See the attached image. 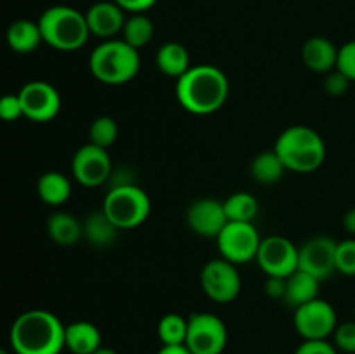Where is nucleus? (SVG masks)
Instances as JSON below:
<instances>
[{"label":"nucleus","instance_id":"obj_1","mask_svg":"<svg viewBox=\"0 0 355 354\" xmlns=\"http://www.w3.org/2000/svg\"><path fill=\"white\" fill-rule=\"evenodd\" d=\"M64 330L54 312L31 309L14 319L10 346L16 354H59L64 349Z\"/></svg>","mask_w":355,"mask_h":354},{"label":"nucleus","instance_id":"obj_2","mask_svg":"<svg viewBox=\"0 0 355 354\" xmlns=\"http://www.w3.org/2000/svg\"><path fill=\"white\" fill-rule=\"evenodd\" d=\"M177 99L193 115H210L224 106L229 96V80L224 71L211 65L191 66L177 80Z\"/></svg>","mask_w":355,"mask_h":354},{"label":"nucleus","instance_id":"obj_3","mask_svg":"<svg viewBox=\"0 0 355 354\" xmlns=\"http://www.w3.org/2000/svg\"><path fill=\"white\" fill-rule=\"evenodd\" d=\"M274 151L284 163L286 170L312 172L319 169L326 158V146L321 135L311 127L293 125L281 132Z\"/></svg>","mask_w":355,"mask_h":354},{"label":"nucleus","instance_id":"obj_4","mask_svg":"<svg viewBox=\"0 0 355 354\" xmlns=\"http://www.w3.org/2000/svg\"><path fill=\"white\" fill-rule=\"evenodd\" d=\"M89 68L99 82L107 85H121L134 78L141 68L137 49L125 40L110 38L97 45L89 58Z\"/></svg>","mask_w":355,"mask_h":354},{"label":"nucleus","instance_id":"obj_5","mask_svg":"<svg viewBox=\"0 0 355 354\" xmlns=\"http://www.w3.org/2000/svg\"><path fill=\"white\" fill-rule=\"evenodd\" d=\"M37 23L42 31V40L58 51H76L90 35L85 14L69 6L49 7Z\"/></svg>","mask_w":355,"mask_h":354},{"label":"nucleus","instance_id":"obj_6","mask_svg":"<svg viewBox=\"0 0 355 354\" xmlns=\"http://www.w3.org/2000/svg\"><path fill=\"white\" fill-rule=\"evenodd\" d=\"M103 210L120 229H132L148 219L151 201L137 184H127L110 187L104 196Z\"/></svg>","mask_w":355,"mask_h":354},{"label":"nucleus","instance_id":"obj_7","mask_svg":"<svg viewBox=\"0 0 355 354\" xmlns=\"http://www.w3.org/2000/svg\"><path fill=\"white\" fill-rule=\"evenodd\" d=\"M184 346L193 354H222L227 346V328L211 312H194L187 319Z\"/></svg>","mask_w":355,"mask_h":354},{"label":"nucleus","instance_id":"obj_8","mask_svg":"<svg viewBox=\"0 0 355 354\" xmlns=\"http://www.w3.org/2000/svg\"><path fill=\"white\" fill-rule=\"evenodd\" d=\"M260 235L252 222L229 221L217 236L218 252L232 264H245L255 259L260 246Z\"/></svg>","mask_w":355,"mask_h":354},{"label":"nucleus","instance_id":"obj_9","mask_svg":"<svg viewBox=\"0 0 355 354\" xmlns=\"http://www.w3.org/2000/svg\"><path fill=\"white\" fill-rule=\"evenodd\" d=\"M200 281L205 294L211 301L220 302V304L234 301L241 292V276L238 273V267L236 264L225 260L224 257L205 264Z\"/></svg>","mask_w":355,"mask_h":354},{"label":"nucleus","instance_id":"obj_10","mask_svg":"<svg viewBox=\"0 0 355 354\" xmlns=\"http://www.w3.org/2000/svg\"><path fill=\"white\" fill-rule=\"evenodd\" d=\"M295 328L304 340H322L335 333L336 312L329 302L314 298L295 309Z\"/></svg>","mask_w":355,"mask_h":354},{"label":"nucleus","instance_id":"obj_11","mask_svg":"<svg viewBox=\"0 0 355 354\" xmlns=\"http://www.w3.org/2000/svg\"><path fill=\"white\" fill-rule=\"evenodd\" d=\"M257 262L267 276H290L298 269V246L284 236H267L260 242Z\"/></svg>","mask_w":355,"mask_h":354},{"label":"nucleus","instance_id":"obj_12","mask_svg":"<svg viewBox=\"0 0 355 354\" xmlns=\"http://www.w3.org/2000/svg\"><path fill=\"white\" fill-rule=\"evenodd\" d=\"M23 106V117L28 120L44 121L52 120L61 110V96L58 89L44 80H33L23 85V89L17 92Z\"/></svg>","mask_w":355,"mask_h":354},{"label":"nucleus","instance_id":"obj_13","mask_svg":"<svg viewBox=\"0 0 355 354\" xmlns=\"http://www.w3.org/2000/svg\"><path fill=\"white\" fill-rule=\"evenodd\" d=\"M71 172L73 177L87 187H96L107 183L113 172L110 153L107 149L90 144V142L82 146L73 156Z\"/></svg>","mask_w":355,"mask_h":354},{"label":"nucleus","instance_id":"obj_14","mask_svg":"<svg viewBox=\"0 0 355 354\" xmlns=\"http://www.w3.org/2000/svg\"><path fill=\"white\" fill-rule=\"evenodd\" d=\"M298 269L312 274L319 281L336 271V242L328 236H315L298 246Z\"/></svg>","mask_w":355,"mask_h":354},{"label":"nucleus","instance_id":"obj_15","mask_svg":"<svg viewBox=\"0 0 355 354\" xmlns=\"http://www.w3.org/2000/svg\"><path fill=\"white\" fill-rule=\"evenodd\" d=\"M186 221L191 231L203 238H217L229 222L224 210V201L215 198H200L193 201L187 208Z\"/></svg>","mask_w":355,"mask_h":354},{"label":"nucleus","instance_id":"obj_16","mask_svg":"<svg viewBox=\"0 0 355 354\" xmlns=\"http://www.w3.org/2000/svg\"><path fill=\"white\" fill-rule=\"evenodd\" d=\"M87 24H89L90 35H96L99 38H113L114 35L121 33L123 24L127 21L125 10L118 3L111 2H97L85 12Z\"/></svg>","mask_w":355,"mask_h":354},{"label":"nucleus","instance_id":"obj_17","mask_svg":"<svg viewBox=\"0 0 355 354\" xmlns=\"http://www.w3.org/2000/svg\"><path fill=\"white\" fill-rule=\"evenodd\" d=\"M302 59L315 73H329L336 68L338 49L329 38L312 37L302 47Z\"/></svg>","mask_w":355,"mask_h":354},{"label":"nucleus","instance_id":"obj_18","mask_svg":"<svg viewBox=\"0 0 355 354\" xmlns=\"http://www.w3.org/2000/svg\"><path fill=\"white\" fill-rule=\"evenodd\" d=\"M101 332L90 321H73L64 330V347L73 354H92L101 347Z\"/></svg>","mask_w":355,"mask_h":354},{"label":"nucleus","instance_id":"obj_19","mask_svg":"<svg viewBox=\"0 0 355 354\" xmlns=\"http://www.w3.org/2000/svg\"><path fill=\"white\" fill-rule=\"evenodd\" d=\"M319 283H321V281H319L318 278L305 273V271H293V273L286 278V294H284L283 301L286 302L288 305H291V307H300V305L318 298Z\"/></svg>","mask_w":355,"mask_h":354},{"label":"nucleus","instance_id":"obj_20","mask_svg":"<svg viewBox=\"0 0 355 354\" xmlns=\"http://www.w3.org/2000/svg\"><path fill=\"white\" fill-rule=\"evenodd\" d=\"M7 45L17 54H30L40 45L42 31L38 23L30 19H17L7 28Z\"/></svg>","mask_w":355,"mask_h":354},{"label":"nucleus","instance_id":"obj_21","mask_svg":"<svg viewBox=\"0 0 355 354\" xmlns=\"http://www.w3.org/2000/svg\"><path fill=\"white\" fill-rule=\"evenodd\" d=\"M156 66L166 76L180 78L191 68L189 52L179 42H168L159 47L158 54H156Z\"/></svg>","mask_w":355,"mask_h":354},{"label":"nucleus","instance_id":"obj_22","mask_svg":"<svg viewBox=\"0 0 355 354\" xmlns=\"http://www.w3.org/2000/svg\"><path fill=\"white\" fill-rule=\"evenodd\" d=\"M47 233L58 245H75L83 235V228L75 215L68 212H54L47 221Z\"/></svg>","mask_w":355,"mask_h":354},{"label":"nucleus","instance_id":"obj_23","mask_svg":"<svg viewBox=\"0 0 355 354\" xmlns=\"http://www.w3.org/2000/svg\"><path fill=\"white\" fill-rule=\"evenodd\" d=\"M82 228L83 236H85V238L89 239V243H92L94 246L111 245V243L114 242V238H116L118 231H120V228L104 214L103 208L87 215Z\"/></svg>","mask_w":355,"mask_h":354},{"label":"nucleus","instance_id":"obj_24","mask_svg":"<svg viewBox=\"0 0 355 354\" xmlns=\"http://www.w3.org/2000/svg\"><path fill=\"white\" fill-rule=\"evenodd\" d=\"M38 196L47 205L58 207L62 205L71 194V183L61 172H45L37 184Z\"/></svg>","mask_w":355,"mask_h":354},{"label":"nucleus","instance_id":"obj_25","mask_svg":"<svg viewBox=\"0 0 355 354\" xmlns=\"http://www.w3.org/2000/svg\"><path fill=\"white\" fill-rule=\"evenodd\" d=\"M284 172H286V167L274 149L260 153L252 162V176L260 184L277 183Z\"/></svg>","mask_w":355,"mask_h":354},{"label":"nucleus","instance_id":"obj_26","mask_svg":"<svg viewBox=\"0 0 355 354\" xmlns=\"http://www.w3.org/2000/svg\"><path fill=\"white\" fill-rule=\"evenodd\" d=\"M121 33H123L121 40H125L128 45H132V47L139 51V49L144 47V45H148L151 42L153 35H155V24H153V21L144 12L132 14L125 21Z\"/></svg>","mask_w":355,"mask_h":354},{"label":"nucleus","instance_id":"obj_27","mask_svg":"<svg viewBox=\"0 0 355 354\" xmlns=\"http://www.w3.org/2000/svg\"><path fill=\"white\" fill-rule=\"evenodd\" d=\"M224 210L227 215V221L252 222L255 215L259 214V201L253 194L239 191V193L231 194L224 201Z\"/></svg>","mask_w":355,"mask_h":354},{"label":"nucleus","instance_id":"obj_28","mask_svg":"<svg viewBox=\"0 0 355 354\" xmlns=\"http://www.w3.org/2000/svg\"><path fill=\"white\" fill-rule=\"evenodd\" d=\"M187 319L180 314L170 312L165 314L158 323V337L163 346H180L186 344Z\"/></svg>","mask_w":355,"mask_h":354},{"label":"nucleus","instance_id":"obj_29","mask_svg":"<svg viewBox=\"0 0 355 354\" xmlns=\"http://www.w3.org/2000/svg\"><path fill=\"white\" fill-rule=\"evenodd\" d=\"M118 137V125L111 117H97L90 124L89 139L90 144L107 149Z\"/></svg>","mask_w":355,"mask_h":354},{"label":"nucleus","instance_id":"obj_30","mask_svg":"<svg viewBox=\"0 0 355 354\" xmlns=\"http://www.w3.org/2000/svg\"><path fill=\"white\" fill-rule=\"evenodd\" d=\"M336 271L345 276H355V238L336 243Z\"/></svg>","mask_w":355,"mask_h":354},{"label":"nucleus","instance_id":"obj_31","mask_svg":"<svg viewBox=\"0 0 355 354\" xmlns=\"http://www.w3.org/2000/svg\"><path fill=\"white\" fill-rule=\"evenodd\" d=\"M335 347L349 354H355V319L342 323L335 328Z\"/></svg>","mask_w":355,"mask_h":354},{"label":"nucleus","instance_id":"obj_32","mask_svg":"<svg viewBox=\"0 0 355 354\" xmlns=\"http://www.w3.org/2000/svg\"><path fill=\"white\" fill-rule=\"evenodd\" d=\"M336 69H340L350 82H355V40L347 42L338 49Z\"/></svg>","mask_w":355,"mask_h":354},{"label":"nucleus","instance_id":"obj_33","mask_svg":"<svg viewBox=\"0 0 355 354\" xmlns=\"http://www.w3.org/2000/svg\"><path fill=\"white\" fill-rule=\"evenodd\" d=\"M23 117V106L17 94H6L0 97V120L14 121Z\"/></svg>","mask_w":355,"mask_h":354},{"label":"nucleus","instance_id":"obj_34","mask_svg":"<svg viewBox=\"0 0 355 354\" xmlns=\"http://www.w3.org/2000/svg\"><path fill=\"white\" fill-rule=\"evenodd\" d=\"M350 80L343 75L340 69H331L329 73H326L324 78V90L328 96L331 97H340L349 90Z\"/></svg>","mask_w":355,"mask_h":354},{"label":"nucleus","instance_id":"obj_35","mask_svg":"<svg viewBox=\"0 0 355 354\" xmlns=\"http://www.w3.org/2000/svg\"><path fill=\"white\" fill-rule=\"evenodd\" d=\"M295 354H338L336 347L328 339L322 340H304L300 346L297 347Z\"/></svg>","mask_w":355,"mask_h":354},{"label":"nucleus","instance_id":"obj_36","mask_svg":"<svg viewBox=\"0 0 355 354\" xmlns=\"http://www.w3.org/2000/svg\"><path fill=\"white\" fill-rule=\"evenodd\" d=\"M286 278H283V276H267L266 294L269 295L270 298H279V301H283L284 294H286Z\"/></svg>","mask_w":355,"mask_h":354},{"label":"nucleus","instance_id":"obj_37","mask_svg":"<svg viewBox=\"0 0 355 354\" xmlns=\"http://www.w3.org/2000/svg\"><path fill=\"white\" fill-rule=\"evenodd\" d=\"M113 2L118 3L123 10H128V12L141 14L151 9L156 3V0H113Z\"/></svg>","mask_w":355,"mask_h":354},{"label":"nucleus","instance_id":"obj_38","mask_svg":"<svg viewBox=\"0 0 355 354\" xmlns=\"http://www.w3.org/2000/svg\"><path fill=\"white\" fill-rule=\"evenodd\" d=\"M343 228L349 235L355 236V208H350L345 215H343Z\"/></svg>","mask_w":355,"mask_h":354},{"label":"nucleus","instance_id":"obj_39","mask_svg":"<svg viewBox=\"0 0 355 354\" xmlns=\"http://www.w3.org/2000/svg\"><path fill=\"white\" fill-rule=\"evenodd\" d=\"M156 354H193L184 344L180 346H163Z\"/></svg>","mask_w":355,"mask_h":354},{"label":"nucleus","instance_id":"obj_40","mask_svg":"<svg viewBox=\"0 0 355 354\" xmlns=\"http://www.w3.org/2000/svg\"><path fill=\"white\" fill-rule=\"evenodd\" d=\"M92 354H118V353L114 349H110V347H103V346H101L99 349H97L96 353H92Z\"/></svg>","mask_w":355,"mask_h":354},{"label":"nucleus","instance_id":"obj_41","mask_svg":"<svg viewBox=\"0 0 355 354\" xmlns=\"http://www.w3.org/2000/svg\"><path fill=\"white\" fill-rule=\"evenodd\" d=\"M0 354H9V351H6L3 347H0Z\"/></svg>","mask_w":355,"mask_h":354},{"label":"nucleus","instance_id":"obj_42","mask_svg":"<svg viewBox=\"0 0 355 354\" xmlns=\"http://www.w3.org/2000/svg\"><path fill=\"white\" fill-rule=\"evenodd\" d=\"M354 314H355V307H354Z\"/></svg>","mask_w":355,"mask_h":354}]
</instances>
